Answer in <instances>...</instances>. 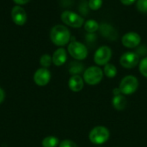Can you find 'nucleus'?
<instances>
[{
  "label": "nucleus",
  "mask_w": 147,
  "mask_h": 147,
  "mask_svg": "<svg viewBox=\"0 0 147 147\" xmlns=\"http://www.w3.org/2000/svg\"><path fill=\"white\" fill-rule=\"evenodd\" d=\"M50 38L53 44L57 46L66 45L71 39L70 30L65 25L57 24L53 26L50 32Z\"/></svg>",
  "instance_id": "f257e3e1"
},
{
  "label": "nucleus",
  "mask_w": 147,
  "mask_h": 147,
  "mask_svg": "<svg viewBox=\"0 0 147 147\" xmlns=\"http://www.w3.org/2000/svg\"><path fill=\"white\" fill-rule=\"evenodd\" d=\"M90 141L95 145H102L108 141L109 139V131L102 126L94 127L89 135Z\"/></svg>",
  "instance_id": "f03ea898"
},
{
  "label": "nucleus",
  "mask_w": 147,
  "mask_h": 147,
  "mask_svg": "<svg viewBox=\"0 0 147 147\" xmlns=\"http://www.w3.org/2000/svg\"><path fill=\"white\" fill-rule=\"evenodd\" d=\"M138 88H139L138 79L134 75L125 76L121 80V81L120 83V87H119L121 93L123 94H127V95L135 93L137 91Z\"/></svg>",
  "instance_id": "7ed1b4c3"
},
{
  "label": "nucleus",
  "mask_w": 147,
  "mask_h": 147,
  "mask_svg": "<svg viewBox=\"0 0 147 147\" xmlns=\"http://www.w3.org/2000/svg\"><path fill=\"white\" fill-rule=\"evenodd\" d=\"M103 77L102 70L96 66L88 68L84 73V81L88 85H96L98 84Z\"/></svg>",
  "instance_id": "20e7f679"
},
{
  "label": "nucleus",
  "mask_w": 147,
  "mask_h": 147,
  "mask_svg": "<svg viewBox=\"0 0 147 147\" xmlns=\"http://www.w3.org/2000/svg\"><path fill=\"white\" fill-rule=\"evenodd\" d=\"M68 52L69 54L76 60L81 61L87 57L88 55V49L84 44L82 42L72 41L68 45Z\"/></svg>",
  "instance_id": "39448f33"
},
{
  "label": "nucleus",
  "mask_w": 147,
  "mask_h": 147,
  "mask_svg": "<svg viewBox=\"0 0 147 147\" xmlns=\"http://www.w3.org/2000/svg\"><path fill=\"white\" fill-rule=\"evenodd\" d=\"M60 18L65 24L72 28H80L84 23V20L81 16L70 10L63 11Z\"/></svg>",
  "instance_id": "423d86ee"
},
{
  "label": "nucleus",
  "mask_w": 147,
  "mask_h": 147,
  "mask_svg": "<svg viewBox=\"0 0 147 147\" xmlns=\"http://www.w3.org/2000/svg\"><path fill=\"white\" fill-rule=\"evenodd\" d=\"M112 56V50L108 46H102L100 47L95 53L94 61L97 65L105 66L109 63V60Z\"/></svg>",
  "instance_id": "0eeeda50"
},
{
  "label": "nucleus",
  "mask_w": 147,
  "mask_h": 147,
  "mask_svg": "<svg viewBox=\"0 0 147 147\" xmlns=\"http://www.w3.org/2000/svg\"><path fill=\"white\" fill-rule=\"evenodd\" d=\"M120 63L125 68H133L140 63V56L134 52L124 53L121 56Z\"/></svg>",
  "instance_id": "6e6552de"
},
{
  "label": "nucleus",
  "mask_w": 147,
  "mask_h": 147,
  "mask_svg": "<svg viewBox=\"0 0 147 147\" xmlns=\"http://www.w3.org/2000/svg\"><path fill=\"white\" fill-rule=\"evenodd\" d=\"M51 80V73L47 68H40L37 69L34 75V81L39 87H44L49 83Z\"/></svg>",
  "instance_id": "1a4fd4ad"
},
{
  "label": "nucleus",
  "mask_w": 147,
  "mask_h": 147,
  "mask_svg": "<svg viewBox=\"0 0 147 147\" xmlns=\"http://www.w3.org/2000/svg\"><path fill=\"white\" fill-rule=\"evenodd\" d=\"M11 18L16 25L22 26L27 22V13L22 6L16 5L11 10Z\"/></svg>",
  "instance_id": "9d476101"
},
{
  "label": "nucleus",
  "mask_w": 147,
  "mask_h": 147,
  "mask_svg": "<svg viewBox=\"0 0 147 147\" xmlns=\"http://www.w3.org/2000/svg\"><path fill=\"white\" fill-rule=\"evenodd\" d=\"M141 42L140 36L136 32H128L121 38V42L126 48L133 49L140 45Z\"/></svg>",
  "instance_id": "9b49d317"
},
{
  "label": "nucleus",
  "mask_w": 147,
  "mask_h": 147,
  "mask_svg": "<svg viewBox=\"0 0 147 147\" xmlns=\"http://www.w3.org/2000/svg\"><path fill=\"white\" fill-rule=\"evenodd\" d=\"M53 59V63L55 66H62L64 63H65L66 59H67V54L65 49L59 48L56 49L52 56Z\"/></svg>",
  "instance_id": "f8f14e48"
},
{
  "label": "nucleus",
  "mask_w": 147,
  "mask_h": 147,
  "mask_svg": "<svg viewBox=\"0 0 147 147\" xmlns=\"http://www.w3.org/2000/svg\"><path fill=\"white\" fill-rule=\"evenodd\" d=\"M84 79L79 76V75H72L69 81H68V86H69V88L75 92V93H78V92H80L83 88H84Z\"/></svg>",
  "instance_id": "ddd939ff"
},
{
  "label": "nucleus",
  "mask_w": 147,
  "mask_h": 147,
  "mask_svg": "<svg viewBox=\"0 0 147 147\" xmlns=\"http://www.w3.org/2000/svg\"><path fill=\"white\" fill-rule=\"evenodd\" d=\"M99 28H100L102 35L104 37H107L109 40H116V38H117V32L114 29V27H112L110 24L102 23V24H101V26Z\"/></svg>",
  "instance_id": "4468645a"
},
{
  "label": "nucleus",
  "mask_w": 147,
  "mask_h": 147,
  "mask_svg": "<svg viewBox=\"0 0 147 147\" xmlns=\"http://www.w3.org/2000/svg\"><path fill=\"white\" fill-rule=\"evenodd\" d=\"M127 101L125 96L121 95V94L115 96V97L113 98V100H112L113 107H114L116 110H118V111H122V110H124V109L126 108V107H127Z\"/></svg>",
  "instance_id": "2eb2a0df"
},
{
  "label": "nucleus",
  "mask_w": 147,
  "mask_h": 147,
  "mask_svg": "<svg viewBox=\"0 0 147 147\" xmlns=\"http://www.w3.org/2000/svg\"><path fill=\"white\" fill-rule=\"evenodd\" d=\"M84 69V66L83 63L78 62H72L69 66V73L73 75H78Z\"/></svg>",
  "instance_id": "dca6fc26"
},
{
  "label": "nucleus",
  "mask_w": 147,
  "mask_h": 147,
  "mask_svg": "<svg viewBox=\"0 0 147 147\" xmlns=\"http://www.w3.org/2000/svg\"><path fill=\"white\" fill-rule=\"evenodd\" d=\"M42 147H57L59 145V139L54 136H47L42 139Z\"/></svg>",
  "instance_id": "f3484780"
},
{
  "label": "nucleus",
  "mask_w": 147,
  "mask_h": 147,
  "mask_svg": "<svg viewBox=\"0 0 147 147\" xmlns=\"http://www.w3.org/2000/svg\"><path fill=\"white\" fill-rule=\"evenodd\" d=\"M99 23L95 20H88L84 23V29L90 34L96 32L99 29Z\"/></svg>",
  "instance_id": "a211bd4d"
},
{
  "label": "nucleus",
  "mask_w": 147,
  "mask_h": 147,
  "mask_svg": "<svg viewBox=\"0 0 147 147\" xmlns=\"http://www.w3.org/2000/svg\"><path fill=\"white\" fill-rule=\"evenodd\" d=\"M103 73L104 75L108 77V78H114L115 77L116 74H117V69L115 68V65L111 64V63H108L104 66V69H103Z\"/></svg>",
  "instance_id": "6ab92c4d"
},
{
  "label": "nucleus",
  "mask_w": 147,
  "mask_h": 147,
  "mask_svg": "<svg viewBox=\"0 0 147 147\" xmlns=\"http://www.w3.org/2000/svg\"><path fill=\"white\" fill-rule=\"evenodd\" d=\"M53 63V59L52 56L48 54H44L40 56V64L42 66V68H47L51 66V64Z\"/></svg>",
  "instance_id": "aec40b11"
},
{
  "label": "nucleus",
  "mask_w": 147,
  "mask_h": 147,
  "mask_svg": "<svg viewBox=\"0 0 147 147\" xmlns=\"http://www.w3.org/2000/svg\"><path fill=\"white\" fill-rule=\"evenodd\" d=\"M102 4V0H89V8L92 10H97L101 8Z\"/></svg>",
  "instance_id": "412c9836"
},
{
  "label": "nucleus",
  "mask_w": 147,
  "mask_h": 147,
  "mask_svg": "<svg viewBox=\"0 0 147 147\" xmlns=\"http://www.w3.org/2000/svg\"><path fill=\"white\" fill-rule=\"evenodd\" d=\"M140 74L147 78V57L142 59L140 62Z\"/></svg>",
  "instance_id": "4be33fe9"
},
{
  "label": "nucleus",
  "mask_w": 147,
  "mask_h": 147,
  "mask_svg": "<svg viewBox=\"0 0 147 147\" xmlns=\"http://www.w3.org/2000/svg\"><path fill=\"white\" fill-rule=\"evenodd\" d=\"M137 9L142 13H147V0H137Z\"/></svg>",
  "instance_id": "5701e85b"
},
{
  "label": "nucleus",
  "mask_w": 147,
  "mask_h": 147,
  "mask_svg": "<svg viewBox=\"0 0 147 147\" xmlns=\"http://www.w3.org/2000/svg\"><path fill=\"white\" fill-rule=\"evenodd\" d=\"M59 147H78V146L75 142H73L70 139H65L59 143Z\"/></svg>",
  "instance_id": "b1692460"
},
{
  "label": "nucleus",
  "mask_w": 147,
  "mask_h": 147,
  "mask_svg": "<svg viewBox=\"0 0 147 147\" xmlns=\"http://www.w3.org/2000/svg\"><path fill=\"white\" fill-rule=\"evenodd\" d=\"M17 5H22V4H26L27 3H28L30 0H13Z\"/></svg>",
  "instance_id": "393cba45"
},
{
  "label": "nucleus",
  "mask_w": 147,
  "mask_h": 147,
  "mask_svg": "<svg viewBox=\"0 0 147 147\" xmlns=\"http://www.w3.org/2000/svg\"><path fill=\"white\" fill-rule=\"evenodd\" d=\"M4 98H5V94H4V91L2 88H0V104L4 101Z\"/></svg>",
  "instance_id": "a878e982"
},
{
  "label": "nucleus",
  "mask_w": 147,
  "mask_h": 147,
  "mask_svg": "<svg viewBox=\"0 0 147 147\" xmlns=\"http://www.w3.org/2000/svg\"><path fill=\"white\" fill-rule=\"evenodd\" d=\"M136 0H121V2L124 4V5H131L133 4Z\"/></svg>",
  "instance_id": "bb28decb"
},
{
  "label": "nucleus",
  "mask_w": 147,
  "mask_h": 147,
  "mask_svg": "<svg viewBox=\"0 0 147 147\" xmlns=\"http://www.w3.org/2000/svg\"><path fill=\"white\" fill-rule=\"evenodd\" d=\"M113 94H114V95H115V96L121 94V90H120V88H115V89H114V91H113Z\"/></svg>",
  "instance_id": "cd10ccee"
}]
</instances>
